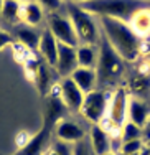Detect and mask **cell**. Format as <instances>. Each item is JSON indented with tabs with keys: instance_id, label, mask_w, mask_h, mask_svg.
Instances as JSON below:
<instances>
[{
	"instance_id": "cell-1",
	"label": "cell",
	"mask_w": 150,
	"mask_h": 155,
	"mask_svg": "<svg viewBox=\"0 0 150 155\" xmlns=\"http://www.w3.org/2000/svg\"><path fill=\"white\" fill-rule=\"evenodd\" d=\"M97 20L104 36L124 61L134 63L142 56L140 46L144 40L130 28L129 23L109 17H99Z\"/></svg>"
},
{
	"instance_id": "cell-2",
	"label": "cell",
	"mask_w": 150,
	"mask_h": 155,
	"mask_svg": "<svg viewBox=\"0 0 150 155\" xmlns=\"http://www.w3.org/2000/svg\"><path fill=\"white\" fill-rule=\"evenodd\" d=\"M79 7L97 18L109 17L129 23L135 13L150 8V0H87Z\"/></svg>"
},
{
	"instance_id": "cell-3",
	"label": "cell",
	"mask_w": 150,
	"mask_h": 155,
	"mask_svg": "<svg viewBox=\"0 0 150 155\" xmlns=\"http://www.w3.org/2000/svg\"><path fill=\"white\" fill-rule=\"evenodd\" d=\"M124 74V60L117 54V51L111 46L104 33L99 40V54L96 63V76L97 84L96 86L107 87L116 84Z\"/></svg>"
},
{
	"instance_id": "cell-4",
	"label": "cell",
	"mask_w": 150,
	"mask_h": 155,
	"mask_svg": "<svg viewBox=\"0 0 150 155\" xmlns=\"http://www.w3.org/2000/svg\"><path fill=\"white\" fill-rule=\"evenodd\" d=\"M66 12L74 27L76 36L79 40V45L96 46L101 40V27L97 17L86 12L79 7V3H66Z\"/></svg>"
},
{
	"instance_id": "cell-5",
	"label": "cell",
	"mask_w": 150,
	"mask_h": 155,
	"mask_svg": "<svg viewBox=\"0 0 150 155\" xmlns=\"http://www.w3.org/2000/svg\"><path fill=\"white\" fill-rule=\"evenodd\" d=\"M112 97V93L109 89H94L91 93L84 94V102L79 112L84 119H87L93 124H99L107 114V106Z\"/></svg>"
},
{
	"instance_id": "cell-6",
	"label": "cell",
	"mask_w": 150,
	"mask_h": 155,
	"mask_svg": "<svg viewBox=\"0 0 150 155\" xmlns=\"http://www.w3.org/2000/svg\"><path fill=\"white\" fill-rule=\"evenodd\" d=\"M48 30L53 33V36L56 38L58 43H63V45L78 48L79 46V40L76 36L74 27H73L69 17L61 15L58 12H51L48 13Z\"/></svg>"
},
{
	"instance_id": "cell-7",
	"label": "cell",
	"mask_w": 150,
	"mask_h": 155,
	"mask_svg": "<svg viewBox=\"0 0 150 155\" xmlns=\"http://www.w3.org/2000/svg\"><path fill=\"white\" fill-rule=\"evenodd\" d=\"M56 127V122L50 117H45L43 127L30 139V142L20 149L17 155H45L51 145V132Z\"/></svg>"
},
{
	"instance_id": "cell-8",
	"label": "cell",
	"mask_w": 150,
	"mask_h": 155,
	"mask_svg": "<svg viewBox=\"0 0 150 155\" xmlns=\"http://www.w3.org/2000/svg\"><path fill=\"white\" fill-rule=\"evenodd\" d=\"M129 94H127L126 89L119 87L112 93V97L109 101V106H107V114L106 116L116 122L117 125L122 127L126 124V119H127V109H129Z\"/></svg>"
},
{
	"instance_id": "cell-9",
	"label": "cell",
	"mask_w": 150,
	"mask_h": 155,
	"mask_svg": "<svg viewBox=\"0 0 150 155\" xmlns=\"http://www.w3.org/2000/svg\"><path fill=\"white\" fill-rule=\"evenodd\" d=\"M79 68L78 56H76V48L58 43V63L54 66L56 74L63 78H71V74Z\"/></svg>"
},
{
	"instance_id": "cell-10",
	"label": "cell",
	"mask_w": 150,
	"mask_h": 155,
	"mask_svg": "<svg viewBox=\"0 0 150 155\" xmlns=\"http://www.w3.org/2000/svg\"><path fill=\"white\" fill-rule=\"evenodd\" d=\"M61 89V101L68 107L69 112H79L84 102V93L74 84L71 78H63L60 81Z\"/></svg>"
},
{
	"instance_id": "cell-11",
	"label": "cell",
	"mask_w": 150,
	"mask_h": 155,
	"mask_svg": "<svg viewBox=\"0 0 150 155\" xmlns=\"http://www.w3.org/2000/svg\"><path fill=\"white\" fill-rule=\"evenodd\" d=\"M54 135H56L58 140H63V142L68 143H78L81 140L86 139V130L83 129L81 124H78L73 119H61L60 122L54 127Z\"/></svg>"
},
{
	"instance_id": "cell-12",
	"label": "cell",
	"mask_w": 150,
	"mask_h": 155,
	"mask_svg": "<svg viewBox=\"0 0 150 155\" xmlns=\"http://www.w3.org/2000/svg\"><path fill=\"white\" fill-rule=\"evenodd\" d=\"M40 54L43 56L45 63H48L51 68H54L58 63V41L53 36L48 28L41 31V38H40V46H38Z\"/></svg>"
},
{
	"instance_id": "cell-13",
	"label": "cell",
	"mask_w": 150,
	"mask_h": 155,
	"mask_svg": "<svg viewBox=\"0 0 150 155\" xmlns=\"http://www.w3.org/2000/svg\"><path fill=\"white\" fill-rule=\"evenodd\" d=\"M89 143L91 149L96 155H107L111 153V135L106 130H102L97 124H94L91 127L89 132Z\"/></svg>"
},
{
	"instance_id": "cell-14",
	"label": "cell",
	"mask_w": 150,
	"mask_h": 155,
	"mask_svg": "<svg viewBox=\"0 0 150 155\" xmlns=\"http://www.w3.org/2000/svg\"><path fill=\"white\" fill-rule=\"evenodd\" d=\"M127 119L132 124L144 127L150 119V107L148 104H145L144 101L137 97L129 99V109H127Z\"/></svg>"
},
{
	"instance_id": "cell-15",
	"label": "cell",
	"mask_w": 150,
	"mask_h": 155,
	"mask_svg": "<svg viewBox=\"0 0 150 155\" xmlns=\"http://www.w3.org/2000/svg\"><path fill=\"white\" fill-rule=\"evenodd\" d=\"M71 79L74 81V84L84 94L94 91V87H96V84H97L96 69H91V68H78L71 74Z\"/></svg>"
},
{
	"instance_id": "cell-16",
	"label": "cell",
	"mask_w": 150,
	"mask_h": 155,
	"mask_svg": "<svg viewBox=\"0 0 150 155\" xmlns=\"http://www.w3.org/2000/svg\"><path fill=\"white\" fill-rule=\"evenodd\" d=\"M15 38L18 43H21V45L25 48H28L30 51H38L41 33L36 31L33 27H28V25L23 23V25L15 28Z\"/></svg>"
},
{
	"instance_id": "cell-17",
	"label": "cell",
	"mask_w": 150,
	"mask_h": 155,
	"mask_svg": "<svg viewBox=\"0 0 150 155\" xmlns=\"http://www.w3.org/2000/svg\"><path fill=\"white\" fill-rule=\"evenodd\" d=\"M43 17H45L43 7L38 2H31L30 0V2L23 3V7H21V21L25 25L36 27V25H40L43 21Z\"/></svg>"
},
{
	"instance_id": "cell-18",
	"label": "cell",
	"mask_w": 150,
	"mask_h": 155,
	"mask_svg": "<svg viewBox=\"0 0 150 155\" xmlns=\"http://www.w3.org/2000/svg\"><path fill=\"white\" fill-rule=\"evenodd\" d=\"M76 56H78V64L79 68H96L97 63V51L96 46H89V45H79L76 48Z\"/></svg>"
},
{
	"instance_id": "cell-19",
	"label": "cell",
	"mask_w": 150,
	"mask_h": 155,
	"mask_svg": "<svg viewBox=\"0 0 150 155\" xmlns=\"http://www.w3.org/2000/svg\"><path fill=\"white\" fill-rule=\"evenodd\" d=\"M129 25L140 38L148 36L150 35V8L135 13L132 17V20L129 21Z\"/></svg>"
},
{
	"instance_id": "cell-20",
	"label": "cell",
	"mask_w": 150,
	"mask_h": 155,
	"mask_svg": "<svg viewBox=\"0 0 150 155\" xmlns=\"http://www.w3.org/2000/svg\"><path fill=\"white\" fill-rule=\"evenodd\" d=\"M51 79H53V76H51V71H50V64L48 63H41L38 73H36V78L33 81L41 96L50 94V89L54 86V84H51Z\"/></svg>"
},
{
	"instance_id": "cell-21",
	"label": "cell",
	"mask_w": 150,
	"mask_h": 155,
	"mask_svg": "<svg viewBox=\"0 0 150 155\" xmlns=\"http://www.w3.org/2000/svg\"><path fill=\"white\" fill-rule=\"evenodd\" d=\"M21 7H23V3L17 2V0H3L2 17L5 18L7 21L21 20Z\"/></svg>"
},
{
	"instance_id": "cell-22",
	"label": "cell",
	"mask_w": 150,
	"mask_h": 155,
	"mask_svg": "<svg viewBox=\"0 0 150 155\" xmlns=\"http://www.w3.org/2000/svg\"><path fill=\"white\" fill-rule=\"evenodd\" d=\"M122 142H129V140H135V139H142V127L132 124L130 120H127L122 125Z\"/></svg>"
},
{
	"instance_id": "cell-23",
	"label": "cell",
	"mask_w": 150,
	"mask_h": 155,
	"mask_svg": "<svg viewBox=\"0 0 150 155\" xmlns=\"http://www.w3.org/2000/svg\"><path fill=\"white\" fill-rule=\"evenodd\" d=\"M46 155H73V143L56 139L54 142H51Z\"/></svg>"
},
{
	"instance_id": "cell-24",
	"label": "cell",
	"mask_w": 150,
	"mask_h": 155,
	"mask_svg": "<svg viewBox=\"0 0 150 155\" xmlns=\"http://www.w3.org/2000/svg\"><path fill=\"white\" fill-rule=\"evenodd\" d=\"M130 89L135 94H144L150 91V81L147 76H137L134 79H130Z\"/></svg>"
},
{
	"instance_id": "cell-25",
	"label": "cell",
	"mask_w": 150,
	"mask_h": 155,
	"mask_svg": "<svg viewBox=\"0 0 150 155\" xmlns=\"http://www.w3.org/2000/svg\"><path fill=\"white\" fill-rule=\"evenodd\" d=\"M145 147L144 140L142 139H135V140H129V142H124L122 143V149H120V152L122 153H130V155H135L139 153L142 149Z\"/></svg>"
},
{
	"instance_id": "cell-26",
	"label": "cell",
	"mask_w": 150,
	"mask_h": 155,
	"mask_svg": "<svg viewBox=\"0 0 150 155\" xmlns=\"http://www.w3.org/2000/svg\"><path fill=\"white\" fill-rule=\"evenodd\" d=\"M73 155H96L91 149V143L86 142V139L73 145Z\"/></svg>"
},
{
	"instance_id": "cell-27",
	"label": "cell",
	"mask_w": 150,
	"mask_h": 155,
	"mask_svg": "<svg viewBox=\"0 0 150 155\" xmlns=\"http://www.w3.org/2000/svg\"><path fill=\"white\" fill-rule=\"evenodd\" d=\"M36 2H38L41 7H45V8L48 10L50 13L60 10L61 5H63V0H36Z\"/></svg>"
},
{
	"instance_id": "cell-28",
	"label": "cell",
	"mask_w": 150,
	"mask_h": 155,
	"mask_svg": "<svg viewBox=\"0 0 150 155\" xmlns=\"http://www.w3.org/2000/svg\"><path fill=\"white\" fill-rule=\"evenodd\" d=\"M8 45H13V36L10 35V33L0 30V51H2L5 46H8Z\"/></svg>"
},
{
	"instance_id": "cell-29",
	"label": "cell",
	"mask_w": 150,
	"mask_h": 155,
	"mask_svg": "<svg viewBox=\"0 0 150 155\" xmlns=\"http://www.w3.org/2000/svg\"><path fill=\"white\" fill-rule=\"evenodd\" d=\"M30 139H31V137L27 134V132H21L20 135H17V139H15V140H17V145H18V149H23V147L27 145L28 142H30Z\"/></svg>"
},
{
	"instance_id": "cell-30",
	"label": "cell",
	"mask_w": 150,
	"mask_h": 155,
	"mask_svg": "<svg viewBox=\"0 0 150 155\" xmlns=\"http://www.w3.org/2000/svg\"><path fill=\"white\" fill-rule=\"evenodd\" d=\"M139 155H150V147H147V145H145L144 149H142L140 152H139Z\"/></svg>"
},
{
	"instance_id": "cell-31",
	"label": "cell",
	"mask_w": 150,
	"mask_h": 155,
	"mask_svg": "<svg viewBox=\"0 0 150 155\" xmlns=\"http://www.w3.org/2000/svg\"><path fill=\"white\" fill-rule=\"evenodd\" d=\"M63 2H66V3H83V2H87V0H63Z\"/></svg>"
},
{
	"instance_id": "cell-32",
	"label": "cell",
	"mask_w": 150,
	"mask_h": 155,
	"mask_svg": "<svg viewBox=\"0 0 150 155\" xmlns=\"http://www.w3.org/2000/svg\"><path fill=\"white\" fill-rule=\"evenodd\" d=\"M2 7H3V0H0V15H2Z\"/></svg>"
},
{
	"instance_id": "cell-33",
	"label": "cell",
	"mask_w": 150,
	"mask_h": 155,
	"mask_svg": "<svg viewBox=\"0 0 150 155\" xmlns=\"http://www.w3.org/2000/svg\"><path fill=\"white\" fill-rule=\"evenodd\" d=\"M17 2H20V3H27V2H30V0H17Z\"/></svg>"
},
{
	"instance_id": "cell-34",
	"label": "cell",
	"mask_w": 150,
	"mask_h": 155,
	"mask_svg": "<svg viewBox=\"0 0 150 155\" xmlns=\"http://www.w3.org/2000/svg\"><path fill=\"white\" fill-rule=\"evenodd\" d=\"M107 155H116V153H107Z\"/></svg>"
},
{
	"instance_id": "cell-35",
	"label": "cell",
	"mask_w": 150,
	"mask_h": 155,
	"mask_svg": "<svg viewBox=\"0 0 150 155\" xmlns=\"http://www.w3.org/2000/svg\"><path fill=\"white\" fill-rule=\"evenodd\" d=\"M147 147H150V143H148V145H147Z\"/></svg>"
},
{
	"instance_id": "cell-36",
	"label": "cell",
	"mask_w": 150,
	"mask_h": 155,
	"mask_svg": "<svg viewBox=\"0 0 150 155\" xmlns=\"http://www.w3.org/2000/svg\"><path fill=\"white\" fill-rule=\"evenodd\" d=\"M148 58H150V54H148Z\"/></svg>"
},
{
	"instance_id": "cell-37",
	"label": "cell",
	"mask_w": 150,
	"mask_h": 155,
	"mask_svg": "<svg viewBox=\"0 0 150 155\" xmlns=\"http://www.w3.org/2000/svg\"><path fill=\"white\" fill-rule=\"evenodd\" d=\"M45 155H46V153H45Z\"/></svg>"
}]
</instances>
